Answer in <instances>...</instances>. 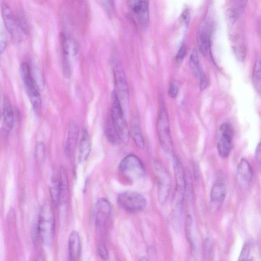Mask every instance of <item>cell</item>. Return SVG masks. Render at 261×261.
<instances>
[{"instance_id":"cell-17","label":"cell","mask_w":261,"mask_h":261,"mask_svg":"<svg viewBox=\"0 0 261 261\" xmlns=\"http://www.w3.org/2000/svg\"><path fill=\"white\" fill-rule=\"evenodd\" d=\"M226 194L225 184L221 180L217 181L213 185L211 193L210 200L212 203L220 207L223 204Z\"/></svg>"},{"instance_id":"cell-9","label":"cell","mask_w":261,"mask_h":261,"mask_svg":"<svg viewBox=\"0 0 261 261\" xmlns=\"http://www.w3.org/2000/svg\"><path fill=\"white\" fill-rule=\"evenodd\" d=\"M221 137L217 143V150L222 158H227L232 148V140L234 131L231 124L228 123L222 124L220 127Z\"/></svg>"},{"instance_id":"cell-6","label":"cell","mask_w":261,"mask_h":261,"mask_svg":"<svg viewBox=\"0 0 261 261\" xmlns=\"http://www.w3.org/2000/svg\"><path fill=\"white\" fill-rule=\"evenodd\" d=\"M154 172L158 186V200L161 204H164L170 193V177L164 167L158 162L154 164Z\"/></svg>"},{"instance_id":"cell-29","label":"cell","mask_w":261,"mask_h":261,"mask_svg":"<svg viewBox=\"0 0 261 261\" xmlns=\"http://www.w3.org/2000/svg\"><path fill=\"white\" fill-rule=\"evenodd\" d=\"M106 134L108 139L112 143L117 144L119 141H120L118 135L112 124L110 119L106 128Z\"/></svg>"},{"instance_id":"cell-27","label":"cell","mask_w":261,"mask_h":261,"mask_svg":"<svg viewBox=\"0 0 261 261\" xmlns=\"http://www.w3.org/2000/svg\"><path fill=\"white\" fill-rule=\"evenodd\" d=\"M32 75L34 80L39 89H43L44 86V79L38 65H35L32 66Z\"/></svg>"},{"instance_id":"cell-22","label":"cell","mask_w":261,"mask_h":261,"mask_svg":"<svg viewBox=\"0 0 261 261\" xmlns=\"http://www.w3.org/2000/svg\"><path fill=\"white\" fill-rule=\"evenodd\" d=\"M132 133L136 145L140 148L144 147V141L138 120L137 118H133L132 122Z\"/></svg>"},{"instance_id":"cell-24","label":"cell","mask_w":261,"mask_h":261,"mask_svg":"<svg viewBox=\"0 0 261 261\" xmlns=\"http://www.w3.org/2000/svg\"><path fill=\"white\" fill-rule=\"evenodd\" d=\"M261 72H260V62L259 58L256 60L252 74V82L256 91L259 93L260 92L261 87Z\"/></svg>"},{"instance_id":"cell-7","label":"cell","mask_w":261,"mask_h":261,"mask_svg":"<svg viewBox=\"0 0 261 261\" xmlns=\"http://www.w3.org/2000/svg\"><path fill=\"white\" fill-rule=\"evenodd\" d=\"M121 172L130 179L135 180L145 174V166L140 159L134 154H128L120 163Z\"/></svg>"},{"instance_id":"cell-19","label":"cell","mask_w":261,"mask_h":261,"mask_svg":"<svg viewBox=\"0 0 261 261\" xmlns=\"http://www.w3.org/2000/svg\"><path fill=\"white\" fill-rule=\"evenodd\" d=\"M81 240L78 233L75 231L71 232L68 241V253L70 260H76L81 252Z\"/></svg>"},{"instance_id":"cell-36","label":"cell","mask_w":261,"mask_h":261,"mask_svg":"<svg viewBox=\"0 0 261 261\" xmlns=\"http://www.w3.org/2000/svg\"><path fill=\"white\" fill-rule=\"evenodd\" d=\"M168 93L171 98H175L178 93V87L175 82H172L170 84L169 88Z\"/></svg>"},{"instance_id":"cell-38","label":"cell","mask_w":261,"mask_h":261,"mask_svg":"<svg viewBox=\"0 0 261 261\" xmlns=\"http://www.w3.org/2000/svg\"><path fill=\"white\" fill-rule=\"evenodd\" d=\"M98 252L100 256L103 259H107L108 258V252L106 246L101 244L99 245L98 248Z\"/></svg>"},{"instance_id":"cell-23","label":"cell","mask_w":261,"mask_h":261,"mask_svg":"<svg viewBox=\"0 0 261 261\" xmlns=\"http://www.w3.org/2000/svg\"><path fill=\"white\" fill-rule=\"evenodd\" d=\"M189 64L193 74L197 77H199L202 72L197 52L196 49H193L190 56Z\"/></svg>"},{"instance_id":"cell-1","label":"cell","mask_w":261,"mask_h":261,"mask_svg":"<svg viewBox=\"0 0 261 261\" xmlns=\"http://www.w3.org/2000/svg\"><path fill=\"white\" fill-rule=\"evenodd\" d=\"M37 228L42 243L46 246H50L54 240L55 217L53 209L48 202L43 203L40 208Z\"/></svg>"},{"instance_id":"cell-25","label":"cell","mask_w":261,"mask_h":261,"mask_svg":"<svg viewBox=\"0 0 261 261\" xmlns=\"http://www.w3.org/2000/svg\"><path fill=\"white\" fill-rule=\"evenodd\" d=\"M231 9L230 15L231 17L237 18L243 11L248 0H231Z\"/></svg>"},{"instance_id":"cell-31","label":"cell","mask_w":261,"mask_h":261,"mask_svg":"<svg viewBox=\"0 0 261 261\" xmlns=\"http://www.w3.org/2000/svg\"><path fill=\"white\" fill-rule=\"evenodd\" d=\"M35 158L40 163H42L45 156V146L43 143H38L35 149Z\"/></svg>"},{"instance_id":"cell-37","label":"cell","mask_w":261,"mask_h":261,"mask_svg":"<svg viewBox=\"0 0 261 261\" xmlns=\"http://www.w3.org/2000/svg\"><path fill=\"white\" fill-rule=\"evenodd\" d=\"M190 13L187 9H185L181 14L179 19L180 22L184 25H187L190 21Z\"/></svg>"},{"instance_id":"cell-14","label":"cell","mask_w":261,"mask_h":261,"mask_svg":"<svg viewBox=\"0 0 261 261\" xmlns=\"http://www.w3.org/2000/svg\"><path fill=\"white\" fill-rule=\"evenodd\" d=\"M2 17L4 26L8 32L12 36L16 37L19 33V27L16 18L14 16L9 6L5 2L1 5Z\"/></svg>"},{"instance_id":"cell-16","label":"cell","mask_w":261,"mask_h":261,"mask_svg":"<svg viewBox=\"0 0 261 261\" xmlns=\"http://www.w3.org/2000/svg\"><path fill=\"white\" fill-rule=\"evenodd\" d=\"M3 123L2 132L7 135L11 132L14 123V112L12 106L8 97H5L3 103Z\"/></svg>"},{"instance_id":"cell-40","label":"cell","mask_w":261,"mask_h":261,"mask_svg":"<svg viewBox=\"0 0 261 261\" xmlns=\"http://www.w3.org/2000/svg\"><path fill=\"white\" fill-rule=\"evenodd\" d=\"M255 160L258 164L260 163V144L257 145L255 153Z\"/></svg>"},{"instance_id":"cell-39","label":"cell","mask_w":261,"mask_h":261,"mask_svg":"<svg viewBox=\"0 0 261 261\" xmlns=\"http://www.w3.org/2000/svg\"><path fill=\"white\" fill-rule=\"evenodd\" d=\"M198 78L199 79L200 89L201 90H203L206 88L207 84L206 76L203 71Z\"/></svg>"},{"instance_id":"cell-3","label":"cell","mask_w":261,"mask_h":261,"mask_svg":"<svg viewBox=\"0 0 261 261\" xmlns=\"http://www.w3.org/2000/svg\"><path fill=\"white\" fill-rule=\"evenodd\" d=\"M156 129L161 145L169 155H173V143L167 112L164 105L161 104L156 123Z\"/></svg>"},{"instance_id":"cell-28","label":"cell","mask_w":261,"mask_h":261,"mask_svg":"<svg viewBox=\"0 0 261 261\" xmlns=\"http://www.w3.org/2000/svg\"><path fill=\"white\" fill-rule=\"evenodd\" d=\"M192 218L190 215H187L185 218V234L187 241L189 242L191 247L193 246V242L192 237Z\"/></svg>"},{"instance_id":"cell-2","label":"cell","mask_w":261,"mask_h":261,"mask_svg":"<svg viewBox=\"0 0 261 261\" xmlns=\"http://www.w3.org/2000/svg\"><path fill=\"white\" fill-rule=\"evenodd\" d=\"M110 120L120 141L127 144L129 138V130L125 118L124 110L113 92L111 109Z\"/></svg>"},{"instance_id":"cell-32","label":"cell","mask_w":261,"mask_h":261,"mask_svg":"<svg viewBox=\"0 0 261 261\" xmlns=\"http://www.w3.org/2000/svg\"><path fill=\"white\" fill-rule=\"evenodd\" d=\"M5 27L0 25V54L5 50L7 44V36Z\"/></svg>"},{"instance_id":"cell-18","label":"cell","mask_w":261,"mask_h":261,"mask_svg":"<svg viewBox=\"0 0 261 261\" xmlns=\"http://www.w3.org/2000/svg\"><path fill=\"white\" fill-rule=\"evenodd\" d=\"M197 46L204 56H207L210 50V30L204 26L199 31L197 36Z\"/></svg>"},{"instance_id":"cell-15","label":"cell","mask_w":261,"mask_h":261,"mask_svg":"<svg viewBox=\"0 0 261 261\" xmlns=\"http://www.w3.org/2000/svg\"><path fill=\"white\" fill-rule=\"evenodd\" d=\"M91 149V143L89 135L86 129H83L80 134L78 146V160L81 163L88 159Z\"/></svg>"},{"instance_id":"cell-41","label":"cell","mask_w":261,"mask_h":261,"mask_svg":"<svg viewBox=\"0 0 261 261\" xmlns=\"http://www.w3.org/2000/svg\"><path fill=\"white\" fill-rule=\"evenodd\" d=\"M105 9L108 13H111L112 10L111 3L110 0H101Z\"/></svg>"},{"instance_id":"cell-10","label":"cell","mask_w":261,"mask_h":261,"mask_svg":"<svg viewBox=\"0 0 261 261\" xmlns=\"http://www.w3.org/2000/svg\"><path fill=\"white\" fill-rule=\"evenodd\" d=\"M173 158L176 189L173 201L176 202H182L186 189V176L180 162L176 157L174 156Z\"/></svg>"},{"instance_id":"cell-26","label":"cell","mask_w":261,"mask_h":261,"mask_svg":"<svg viewBox=\"0 0 261 261\" xmlns=\"http://www.w3.org/2000/svg\"><path fill=\"white\" fill-rule=\"evenodd\" d=\"M60 190L61 201L64 197L68 188V178L65 169L61 167L58 177Z\"/></svg>"},{"instance_id":"cell-34","label":"cell","mask_w":261,"mask_h":261,"mask_svg":"<svg viewBox=\"0 0 261 261\" xmlns=\"http://www.w3.org/2000/svg\"><path fill=\"white\" fill-rule=\"evenodd\" d=\"M250 250V245L249 243H246L244 244L241 251L238 260H246L249 255Z\"/></svg>"},{"instance_id":"cell-8","label":"cell","mask_w":261,"mask_h":261,"mask_svg":"<svg viewBox=\"0 0 261 261\" xmlns=\"http://www.w3.org/2000/svg\"><path fill=\"white\" fill-rule=\"evenodd\" d=\"M118 203L122 209L130 213H139L146 206V199L140 194L133 191L121 193L118 197Z\"/></svg>"},{"instance_id":"cell-11","label":"cell","mask_w":261,"mask_h":261,"mask_svg":"<svg viewBox=\"0 0 261 261\" xmlns=\"http://www.w3.org/2000/svg\"><path fill=\"white\" fill-rule=\"evenodd\" d=\"M130 7L140 24L147 27L149 20V0H129Z\"/></svg>"},{"instance_id":"cell-13","label":"cell","mask_w":261,"mask_h":261,"mask_svg":"<svg viewBox=\"0 0 261 261\" xmlns=\"http://www.w3.org/2000/svg\"><path fill=\"white\" fill-rule=\"evenodd\" d=\"M112 211L110 203L105 198L99 199L95 206L94 217L96 226L102 228L106 224Z\"/></svg>"},{"instance_id":"cell-5","label":"cell","mask_w":261,"mask_h":261,"mask_svg":"<svg viewBox=\"0 0 261 261\" xmlns=\"http://www.w3.org/2000/svg\"><path fill=\"white\" fill-rule=\"evenodd\" d=\"M115 90L114 94L117 97L122 109H125L128 102L129 91L125 72L121 65L116 62L113 67Z\"/></svg>"},{"instance_id":"cell-21","label":"cell","mask_w":261,"mask_h":261,"mask_svg":"<svg viewBox=\"0 0 261 261\" xmlns=\"http://www.w3.org/2000/svg\"><path fill=\"white\" fill-rule=\"evenodd\" d=\"M49 192L52 202L55 206H57L61 201L60 190L58 177L53 175L49 185Z\"/></svg>"},{"instance_id":"cell-4","label":"cell","mask_w":261,"mask_h":261,"mask_svg":"<svg viewBox=\"0 0 261 261\" xmlns=\"http://www.w3.org/2000/svg\"><path fill=\"white\" fill-rule=\"evenodd\" d=\"M20 72L34 111L37 114H39L42 108V101L39 92V89L33 78L31 69L27 63L23 62L21 64Z\"/></svg>"},{"instance_id":"cell-30","label":"cell","mask_w":261,"mask_h":261,"mask_svg":"<svg viewBox=\"0 0 261 261\" xmlns=\"http://www.w3.org/2000/svg\"><path fill=\"white\" fill-rule=\"evenodd\" d=\"M16 20L20 30H21L24 34H28L29 32V24L24 14L21 11L19 12Z\"/></svg>"},{"instance_id":"cell-12","label":"cell","mask_w":261,"mask_h":261,"mask_svg":"<svg viewBox=\"0 0 261 261\" xmlns=\"http://www.w3.org/2000/svg\"><path fill=\"white\" fill-rule=\"evenodd\" d=\"M253 176L251 165L245 159H242L237 168L236 178L240 187L246 189L250 184Z\"/></svg>"},{"instance_id":"cell-33","label":"cell","mask_w":261,"mask_h":261,"mask_svg":"<svg viewBox=\"0 0 261 261\" xmlns=\"http://www.w3.org/2000/svg\"><path fill=\"white\" fill-rule=\"evenodd\" d=\"M203 249L206 256L211 258L213 257V242L210 239L207 238L204 241Z\"/></svg>"},{"instance_id":"cell-42","label":"cell","mask_w":261,"mask_h":261,"mask_svg":"<svg viewBox=\"0 0 261 261\" xmlns=\"http://www.w3.org/2000/svg\"><path fill=\"white\" fill-rule=\"evenodd\" d=\"M0 117H1V114H0Z\"/></svg>"},{"instance_id":"cell-35","label":"cell","mask_w":261,"mask_h":261,"mask_svg":"<svg viewBox=\"0 0 261 261\" xmlns=\"http://www.w3.org/2000/svg\"><path fill=\"white\" fill-rule=\"evenodd\" d=\"M187 53V47L185 45H182L178 49L176 56L175 60L177 63H180L185 58Z\"/></svg>"},{"instance_id":"cell-20","label":"cell","mask_w":261,"mask_h":261,"mask_svg":"<svg viewBox=\"0 0 261 261\" xmlns=\"http://www.w3.org/2000/svg\"><path fill=\"white\" fill-rule=\"evenodd\" d=\"M79 136V130L77 125L72 122L69 126L67 139L66 143V152L70 155L74 149Z\"/></svg>"}]
</instances>
